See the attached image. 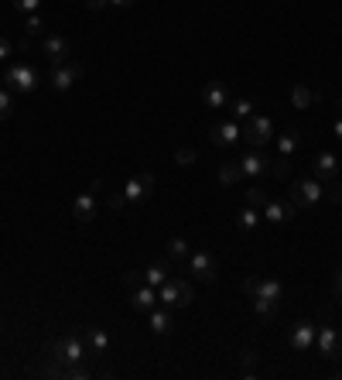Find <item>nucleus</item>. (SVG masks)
<instances>
[{
    "instance_id": "obj_25",
    "label": "nucleus",
    "mask_w": 342,
    "mask_h": 380,
    "mask_svg": "<svg viewBox=\"0 0 342 380\" xmlns=\"http://www.w3.org/2000/svg\"><path fill=\"white\" fill-rule=\"evenodd\" d=\"M256 223H260V209H254V206H247V209L237 216V230H240V233H254Z\"/></svg>"
},
{
    "instance_id": "obj_32",
    "label": "nucleus",
    "mask_w": 342,
    "mask_h": 380,
    "mask_svg": "<svg viewBox=\"0 0 342 380\" xmlns=\"http://www.w3.org/2000/svg\"><path fill=\"white\" fill-rule=\"evenodd\" d=\"M10 113H14V96H10V90L3 86V90H0V120H7Z\"/></svg>"
},
{
    "instance_id": "obj_39",
    "label": "nucleus",
    "mask_w": 342,
    "mask_h": 380,
    "mask_svg": "<svg viewBox=\"0 0 342 380\" xmlns=\"http://www.w3.org/2000/svg\"><path fill=\"white\" fill-rule=\"evenodd\" d=\"M332 288H336V298L342 301V264L336 268V278H332Z\"/></svg>"
},
{
    "instance_id": "obj_23",
    "label": "nucleus",
    "mask_w": 342,
    "mask_h": 380,
    "mask_svg": "<svg viewBox=\"0 0 342 380\" xmlns=\"http://www.w3.org/2000/svg\"><path fill=\"white\" fill-rule=\"evenodd\" d=\"M315 99H319V93H312L305 83H294V86H291V106H294V110H308Z\"/></svg>"
},
{
    "instance_id": "obj_21",
    "label": "nucleus",
    "mask_w": 342,
    "mask_h": 380,
    "mask_svg": "<svg viewBox=\"0 0 342 380\" xmlns=\"http://www.w3.org/2000/svg\"><path fill=\"white\" fill-rule=\"evenodd\" d=\"M148 326H151V332L168 336L171 329H174V322H171V308H151V312H148Z\"/></svg>"
},
{
    "instance_id": "obj_9",
    "label": "nucleus",
    "mask_w": 342,
    "mask_h": 380,
    "mask_svg": "<svg viewBox=\"0 0 342 380\" xmlns=\"http://www.w3.org/2000/svg\"><path fill=\"white\" fill-rule=\"evenodd\" d=\"M188 274H195L199 281H216V274H219V261H216V254H209V250H195V254L188 257Z\"/></svg>"
},
{
    "instance_id": "obj_42",
    "label": "nucleus",
    "mask_w": 342,
    "mask_h": 380,
    "mask_svg": "<svg viewBox=\"0 0 342 380\" xmlns=\"http://www.w3.org/2000/svg\"><path fill=\"white\" fill-rule=\"evenodd\" d=\"M110 3H117V7H134L137 0H110Z\"/></svg>"
},
{
    "instance_id": "obj_11",
    "label": "nucleus",
    "mask_w": 342,
    "mask_h": 380,
    "mask_svg": "<svg viewBox=\"0 0 342 380\" xmlns=\"http://www.w3.org/2000/svg\"><path fill=\"white\" fill-rule=\"evenodd\" d=\"M209 137H212L216 148H233L240 141V123L237 120H219V123L209 127Z\"/></svg>"
},
{
    "instance_id": "obj_29",
    "label": "nucleus",
    "mask_w": 342,
    "mask_h": 380,
    "mask_svg": "<svg viewBox=\"0 0 342 380\" xmlns=\"http://www.w3.org/2000/svg\"><path fill=\"white\" fill-rule=\"evenodd\" d=\"M243 199H247V206H254V209H263L270 195H267V192H263V189H256V186H250V189L243 192Z\"/></svg>"
},
{
    "instance_id": "obj_19",
    "label": "nucleus",
    "mask_w": 342,
    "mask_h": 380,
    "mask_svg": "<svg viewBox=\"0 0 342 380\" xmlns=\"http://www.w3.org/2000/svg\"><path fill=\"white\" fill-rule=\"evenodd\" d=\"M72 216H76V223H92L96 219V199H92V192H83L72 202Z\"/></svg>"
},
{
    "instance_id": "obj_37",
    "label": "nucleus",
    "mask_w": 342,
    "mask_h": 380,
    "mask_svg": "<svg viewBox=\"0 0 342 380\" xmlns=\"http://www.w3.org/2000/svg\"><path fill=\"white\" fill-rule=\"evenodd\" d=\"M174 161H178V165H181V168H188V165H192V161H195V151H192V148H181V151H178V154H174Z\"/></svg>"
},
{
    "instance_id": "obj_10",
    "label": "nucleus",
    "mask_w": 342,
    "mask_h": 380,
    "mask_svg": "<svg viewBox=\"0 0 342 380\" xmlns=\"http://www.w3.org/2000/svg\"><path fill=\"white\" fill-rule=\"evenodd\" d=\"M240 172H243L247 179H263V175H270V158H267L260 148H250V151L243 154V161H240Z\"/></svg>"
},
{
    "instance_id": "obj_18",
    "label": "nucleus",
    "mask_w": 342,
    "mask_h": 380,
    "mask_svg": "<svg viewBox=\"0 0 342 380\" xmlns=\"http://www.w3.org/2000/svg\"><path fill=\"white\" fill-rule=\"evenodd\" d=\"M130 305H134V312H151V308H158V288L151 285H141L130 291Z\"/></svg>"
},
{
    "instance_id": "obj_7",
    "label": "nucleus",
    "mask_w": 342,
    "mask_h": 380,
    "mask_svg": "<svg viewBox=\"0 0 342 380\" xmlns=\"http://www.w3.org/2000/svg\"><path fill=\"white\" fill-rule=\"evenodd\" d=\"M315 346L325 360H339L342 357V332H336V326H319L315 329Z\"/></svg>"
},
{
    "instance_id": "obj_15",
    "label": "nucleus",
    "mask_w": 342,
    "mask_h": 380,
    "mask_svg": "<svg viewBox=\"0 0 342 380\" xmlns=\"http://www.w3.org/2000/svg\"><path fill=\"white\" fill-rule=\"evenodd\" d=\"M202 106H205V110H223V106H230V90H226V83H219V79L205 83V90H202Z\"/></svg>"
},
{
    "instance_id": "obj_41",
    "label": "nucleus",
    "mask_w": 342,
    "mask_h": 380,
    "mask_svg": "<svg viewBox=\"0 0 342 380\" xmlns=\"http://www.w3.org/2000/svg\"><path fill=\"white\" fill-rule=\"evenodd\" d=\"M106 3H110V0H86V7H89V10H103Z\"/></svg>"
},
{
    "instance_id": "obj_33",
    "label": "nucleus",
    "mask_w": 342,
    "mask_h": 380,
    "mask_svg": "<svg viewBox=\"0 0 342 380\" xmlns=\"http://www.w3.org/2000/svg\"><path fill=\"white\" fill-rule=\"evenodd\" d=\"M106 206H110V209H127L130 202H127L123 192H110V195H106Z\"/></svg>"
},
{
    "instance_id": "obj_22",
    "label": "nucleus",
    "mask_w": 342,
    "mask_h": 380,
    "mask_svg": "<svg viewBox=\"0 0 342 380\" xmlns=\"http://www.w3.org/2000/svg\"><path fill=\"white\" fill-rule=\"evenodd\" d=\"M168 278H171V264H168V261H154V264L144 271V281H148L151 288H161Z\"/></svg>"
},
{
    "instance_id": "obj_4",
    "label": "nucleus",
    "mask_w": 342,
    "mask_h": 380,
    "mask_svg": "<svg viewBox=\"0 0 342 380\" xmlns=\"http://www.w3.org/2000/svg\"><path fill=\"white\" fill-rule=\"evenodd\" d=\"M243 291L250 294V301H270V305H281L284 298V285L277 278H247Z\"/></svg>"
},
{
    "instance_id": "obj_17",
    "label": "nucleus",
    "mask_w": 342,
    "mask_h": 380,
    "mask_svg": "<svg viewBox=\"0 0 342 380\" xmlns=\"http://www.w3.org/2000/svg\"><path fill=\"white\" fill-rule=\"evenodd\" d=\"M312 168H315V179H322V182L339 175V161H336L332 151H319V154L312 158Z\"/></svg>"
},
{
    "instance_id": "obj_43",
    "label": "nucleus",
    "mask_w": 342,
    "mask_h": 380,
    "mask_svg": "<svg viewBox=\"0 0 342 380\" xmlns=\"http://www.w3.org/2000/svg\"><path fill=\"white\" fill-rule=\"evenodd\" d=\"M0 329H3V319H0Z\"/></svg>"
},
{
    "instance_id": "obj_31",
    "label": "nucleus",
    "mask_w": 342,
    "mask_h": 380,
    "mask_svg": "<svg viewBox=\"0 0 342 380\" xmlns=\"http://www.w3.org/2000/svg\"><path fill=\"white\" fill-rule=\"evenodd\" d=\"M270 175H274V179H288V175H291V158H277V161H270Z\"/></svg>"
},
{
    "instance_id": "obj_14",
    "label": "nucleus",
    "mask_w": 342,
    "mask_h": 380,
    "mask_svg": "<svg viewBox=\"0 0 342 380\" xmlns=\"http://www.w3.org/2000/svg\"><path fill=\"white\" fill-rule=\"evenodd\" d=\"M263 219H270V223H291L294 219V202L291 199H267V206H263Z\"/></svg>"
},
{
    "instance_id": "obj_16",
    "label": "nucleus",
    "mask_w": 342,
    "mask_h": 380,
    "mask_svg": "<svg viewBox=\"0 0 342 380\" xmlns=\"http://www.w3.org/2000/svg\"><path fill=\"white\" fill-rule=\"evenodd\" d=\"M154 189V175L151 172H144V175H134L127 186H123V195H127V202H144L148 195Z\"/></svg>"
},
{
    "instance_id": "obj_35",
    "label": "nucleus",
    "mask_w": 342,
    "mask_h": 380,
    "mask_svg": "<svg viewBox=\"0 0 342 380\" xmlns=\"http://www.w3.org/2000/svg\"><path fill=\"white\" fill-rule=\"evenodd\" d=\"M41 31V17L38 14H28L24 17V34H38Z\"/></svg>"
},
{
    "instance_id": "obj_24",
    "label": "nucleus",
    "mask_w": 342,
    "mask_h": 380,
    "mask_svg": "<svg viewBox=\"0 0 342 380\" xmlns=\"http://www.w3.org/2000/svg\"><path fill=\"white\" fill-rule=\"evenodd\" d=\"M298 144H301V137H298V130H284V134L277 137V151H281V158H294V151H298Z\"/></svg>"
},
{
    "instance_id": "obj_27",
    "label": "nucleus",
    "mask_w": 342,
    "mask_h": 380,
    "mask_svg": "<svg viewBox=\"0 0 342 380\" xmlns=\"http://www.w3.org/2000/svg\"><path fill=\"white\" fill-rule=\"evenodd\" d=\"M230 113H233L237 120H250V117H254V103H250V99H230Z\"/></svg>"
},
{
    "instance_id": "obj_6",
    "label": "nucleus",
    "mask_w": 342,
    "mask_h": 380,
    "mask_svg": "<svg viewBox=\"0 0 342 380\" xmlns=\"http://www.w3.org/2000/svg\"><path fill=\"white\" fill-rule=\"evenodd\" d=\"M325 199V189H322V179H298L291 186V202L294 206H319Z\"/></svg>"
},
{
    "instance_id": "obj_20",
    "label": "nucleus",
    "mask_w": 342,
    "mask_h": 380,
    "mask_svg": "<svg viewBox=\"0 0 342 380\" xmlns=\"http://www.w3.org/2000/svg\"><path fill=\"white\" fill-rule=\"evenodd\" d=\"M86 336V346L96 353V357H103L106 350H110V332L106 329H96V326H89V329H83Z\"/></svg>"
},
{
    "instance_id": "obj_28",
    "label": "nucleus",
    "mask_w": 342,
    "mask_h": 380,
    "mask_svg": "<svg viewBox=\"0 0 342 380\" xmlns=\"http://www.w3.org/2000/svg\"><path fill=\"white\" fill-rule=\"evenodd\" d=\"M165 250H168L171 261H181V257H188V240H185V237H171Z\"/></svg>"
},
{
    "instance_id": "obj_34",
    "label": "nucleus",
    "mask_w": 342,
    "mask_h": 380,
    "mask_svg": "<svg viewBox=\"0 0 342 380\" xmlns=\"http://www.w3.org/2000/svg\"><path fill=\"white\" fill-rule=\"evenodd\" d=\"M123 285H127L130 291H134V288L148 285V281H144V274H141V271H127V274H123Z\"/></svg>"
},
{
    "instance_id": "obj_38",
    "label": "nucleus",
    "mask_w": 342,
    "mask_h": 380,
    "mask_svg": "<svg viewBox=\"0 0 342 380\" xmlns=\"http://www.w3.org/2000/svg\"><path fill=\"white\" fill-rule=\"evenodd\" d=\"M10 52H14V45H10V41L0 34V62H7V55H10Z\"/></svg>"
},
{
    "instance_id": "obj_12",
    "label": "nucleus",
    "mask_w": 342,
    "mask_h": 380,
    "mask_svg": "<svg viewBox=\"0 0 342 380\" xmlns=\"http://www.w3.org/2000/svg\"><path fill=\"white\" fill-rule=\"evenodd\" d=\"M288 343H291L294 353H308V350L315 346V326H312V322H294Z\"/></svg>"
},
{
    "instance_id": "obj_30",
    "label": "nucleus",
    "mask_w": 342,
    "mask_h": 380,
    "mask_svg": "<svg viewBox=\"0 0 342 380\" xmlns=\"http://www.w3.org/2000/svg\"><path fill=\"white\" fill-rule=\"evenodd\" d=\"M322 189H325V199H329V202H342V182L339 179H325Z\"/></svg>"
},
{
    "instance_id": "obj_40",
    "label": "nucleus",
    "mask_w": 342,
    "mask_h": 380,
    "mask_svg": "<svg viewBox=\"0 0 342 380\" xmlns=\"http://www.w3.org/2000/svg\"><path fill=\"white\" fill-rule=\"evenodd\" d=\"M332 130H336V137H342V99H339V113H336V120H332Z\"/></svg>"
},
{
    "instance_id": "obj_2",
    "label": "nucleus",
    "mask_w": 342,
    "mask_h": 380,
    "mask_svg": "<svg viewBox=\"0 0 342 380\" xmlns=\"http://www.w3.org/2000/svg\"><path fill=\"white\" fill-rule=\"evenodd\" d=\"M3 83H7L10 93H34L38 83H41V76H38L34 66H28V62H14V66H7Z\"/></svg>"
},
{
    "instance_id": "obj_36",
    "label": "nucleus",
    "mask_w": 342,
    "mask_h": 380,
    "mask_svg": "<svg viewBox=\"0 0 342 380\" xmlns=\"http://www.w3.org/2000/svg\"><path fill=\"white\" fill-rule=\"evenodd\" d=\"M10 3H14V10H21V14H34L41 0H10Z\"/></svg>"
},
{
    "instance_id": "obj_8",
    "label": "nucleus",
    "mask_w": 342,
    "mask_h": 380,
    "mask_svg": "<svg viewBox=\"0 0 342 380\" xmlns=\"http://www.w3.org/2000/svg\"><path fill=\"white\" fill-rule=\"evenodd\" d=\"M83 79V66H76V62H62V66H52V90L55 93H69L76 83Z\"/></svg>"
},
{
    "instance_id": "obj_1",
    "label": "nucleus",
    "mask_w": 342,
    "mask_h": 380,
    "mask_svg": "<svg viewBox=\"0 0 342 380\" xmlns=\"http://www.w3.org/2000/svg\"><path fill=\"white\" fill-rule=\"evenodd\" d=\"M45 353H52V360L62 367V377H66V370H69V367H79L86 357H89V346H86L83 329H76V332H66L62 339H52V343H45Z\"/></svg>"
},
{
    "instance_id": "obj_5",
    "label": "nucleus",
    "mask_w": 342,
    "mask_h": 380,
    "mask_svg": "<svg viewBox=\"0 0 342 380\" xmlns=\"http://www.w3.org/2000/svg\"><path fill=\"white\" fill-rule=\"evenodd\" d=\"M274 137V123L270 117H250L243 127H240V141H247V148H263L267 141Z\"/></svg>"
},
{
    "instance_id": "obj_26",
    "label": "nucleus",
    "mask_w": 342,
    "mask_h": 380,
    "mask_svg": "<svg viewBox=\"0 0 342 380\" xmlns=\"http://www.w3.org/2000/svg\"><path fill=\"white\" fill-rule=\"evenodd\" d=\"M216 179H219V186H237V182L243 179V172H240V161H237V165H219Z\"/></svg>"
},
{
    "instance_id": "obj_13",
    "label": "nucleus",
    "mask_w": 342,
    "mask_h": 380,
    "mask_svg": "<svg viewBox=\"0 0 342 380\" xmlns=\"http://www.w3.org/2000/svg\"><path fill=\"white\" fill-rule=\"evenodd\" d=\"M41 52H45V59L52 62V66H62V62H69V38H62V34H48L45 38V45H41Z\"/></svg>"
},
{
    "instance_id": "obj_3",
    "label": "nucleus",
    "mask_w": 342,
    "mask_h": 380,
    "mask_svg": "<svg viewBox=\"0 0 342 380\" xmlns=\"http://www.w3.org/2000/svg\"><path fill=\"white\" fill-rule=\"evenodd\" d=\"M192 298H195V291H192V281H185V278H168L158 288V301L165 308H185V305H192Z\"/></svg>"
}]
</instances>
